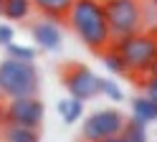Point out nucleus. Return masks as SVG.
Returning <instances> with one entry per match:
<instances>
[{"label": "nucleus", "mask_w": 157, "mask_h": 142, "mask_svg": "<svg viewBox=\"0 0 157 142\" xmlns=\"http://www.w3.org/2000/svg\"><path fill=\"white\" fill-rule=\"evenodd\" d=\"M3 5H5V0H0V15H3Z\"/></svg>", "instance_id": "412c9836"}, {"label": "nucleus", "mask_w": 157, "mask_h": 142, "mask_svg": "<svg viewBox=\"0 0 157 142\" xmlns=\"http://www.w3.org/2000/svg\"><path fill=\"white\" fill-rule=\"evenodd\" d=\"M106 26L112 33V43L122 36L137 33L142 26V3L140 0H106L104 3Z\"/></svg>", "instance_id": "20e7f679"}, {"label": "nucleus", "mask_w": 157, "mask_h": 142, "mask_svg": "<svg viewBox=\"0 0 157 142\" xmlns=\"http://www.w3.org/2000/svg\"><path fill=\"white\" fill-rule=\"evenodd\" d=\"M66 18H68V26L74 28V33L78 36V41L89 51L101 56L112 46V33L106 26L104 5L99 0H74Z\"/></svg>", "instance_id": "f257e3e1"}, {"label": "nucleus", "mask_w": 157, "mask_h": 142, "mask_svg": "<svg viewBox=\"0 0 157 142\" xmlns=\"http://www.w3.org/2000/svg\"><path fill=\"white\" fill-rule=\"evenodd\" d=\"M142 86H144V97H150V99L157 101V74L150 76V81H144Z\"/></svg>", "instance_id": "a211bd4d"}, {"label": "nucleus", "mask_w": 157, "mask_h": 142, "mask_svg": "<svg viewBox=\"0 0 157 142\" xmlns=\"http://www.w3.org/2000/svg\"><path fill=\"white\" fill-rule=\"evenodd\" d=\"M101 142H124V140H122V135H114V137H106V140H101Z\"/></svg>", "instance_id": "aec40b11"}, {"label": "nucleus", "mask_w": 157, "mask_h": 142, "mask_svg": "<svg viewBox=\"0 0 157 142\" xmlns=\"http://www.w3.org/2000/svg\"><path fill=\"white\" fill-rule=\"evenodd\" d=\"M43 104L36 94L33 97H15L5 107V124H23V127H41Z\"/></svg>", "instance_id": "0eeeda50"}, {"label": "nucleus", "mask_w": 157, "mask_h": 142, "mask_svg": "<svg viewBox=\"0 0 157 142\" xmlns=\"http://www.w3.org/2000/svg\"><path fill=\"white\" fill-rule=\"evenodd\" d=\"M0 86L8 99L38 94V71L33 61H18L13 56H5L0 61Z\"/></svg>", "instance_id": "7ed1b4c3"}, {"label": "nucleus", "mask_w": 157, "mask_h": 142, "mask_svg": "<svg viewBox=\"0 0 157 142\" xmlns=\"http://www.w3.org/2000/svg\"><path fill=\"white\" fill-rule=\"evenodd\" d=\"M5 48H8V56H13L18 61H36V48H31V46H18L10 41Z\"/></svg>", "instance_id": "dca6fc26"}, {"label": "nucleus", "mask_w": 157, "mask_h": 142, "mask_svg": "<svg viewBox=\"0 0 157 142\" xmlns=\"http://www.w3.org/2000/svg\"><path fill=\"white\" fill-rule=\"evenodd\" d=\"M101 91H104L109 99H114V101H119V99H122V89L117 86L114 81H104V79H101Z\"/></svg>", "instance_id": "f3484780"}, {"label": "nucleus", "mask_w": 157, "mask_h": 142, "mask_svg": "<svg viewBox=\"0 0 157 142\" xmlns=\"http://www.w3.org/2000/svg\"><path fill=\"white\" fill-rule=\"evenodd\" d=\"M101 58H104V66L109 69L112 74H129V66H127V61L122 58V53H119L114 46H109V51H104Z\"/></svg>", "instance_id": "4468645a"}, {"label": "nucleus", "mask_w": 157, "mask_h": 142, "mask_svg": "<svg viewBox=\"0 0 157 142\" xmlns=\"http://www.w3.org/2000/svg\"><path fill=\"white\" fill-rule=\"evenodd\" d=\"M132 117L140 119L142 124L157 122V101L150 99V97H137V99H132Z\"/></svg>", "instance_id": "9b49d317"}, {"label": "nucleus", "mask_w": 157, "mask_h": 142, "mask_svg": "<svg viewBox=\"0 0 157 142\" xmlns=\"http://www.w3.org/2000/svg\"><path fill=\"white\" fill-rule=\"evenodd\" d=\"M58 114H61V119L66 122V124H74V122L81 119L84 114V104H81V99H63V101H58Z\"/></svg>", "instance_id": "f8f14e48"}, {"label": "nucleus", "mask_w": 157, "mask_h": 142, "mask_svg": "<svg viewBox=\"0 0 157 142\" xmlns=\"http://www.w3.org/2000/svg\"><path fill=\"white\" fill-rule=\"evenodd\" d=\"M152 5H155V8H157V0H152Z\"/></svg>", "instance_id": "5701e85b"}, {"label": "nucleus", "mask_w": 157, "mask_h": 142, "mask_svg": "<svg viewBox=\"0 0 157 142\" xmlns=\"http://www.w3.org/2000/svg\"><path fill=\"white\" fill-rule=\"evenodd\" d=\"M31 10H33L31 0H5L3 18H8V20H23V18H28Z\"/></svg>", "instance_id": "ddd939ff"}, {"label": "nucleus", "mask_w": 157, "mask_h": 142, "mask_svg": "<svg viewBox=\"0 0 157 142\" xmlns=\"http://www.w3.org/2000/svg\"><path fill=\"white\" fill-rule=\"evenodd\" d=\"M124 114L117 109H101V112H94L89 114V119L84 122L81 127V137L86 142H101L106 137H114V135H122L124 129Z\"/></svg>", "instance_id": "423d86ee"}, {"label": "nucleus", "mask_w": 157, "mask_h": 142, "mask_svg": "<svg viewBox=\"0 0 157 142\" xmlns=\"http://www.w3.org/2000/svg\"><path fill=\"white\" fill-rule=\"evenodd\" d=\"M33 41H38V46L46 51H58L61 48V28H58L53 20H38L31 26Z\"/></svg>", "instance_id": "6e6552de"}, {"label": "nucleus", "mask_w": 157, "mask_h": 142, "mask_svg": "<svg viewBox=\"0 0 157 142\" xmlns=\"http://www.w3.org/2000/svg\"><path fill=\"white\" fill-rule=\"evenodd\" d=\"M147 124H142L140 119H129L124 122V129H122V140L124 142H147V132H144Z\"/></svg>", "instance_id": "2eb2a0df"}, {"label": "nucleus", "mask_w": 157, "mask_h": 142, "mask_svg": "<svg viewBox=\"0 0 157 142\" xmlns=\"http://www.w3.org/2000/svg\"><path fill=\"white\" fill-rule=\"evenodd\" d=\"M58 74H61V84L66 86V91L81 101L101 94V79L84 64H63Z\"/></svg>", "instance_id": "39448f33"}, {"label": "nucleus", "mask_w": 157, "mask_h": 142, "mask_svg": "<svg viewBox=\"0 0 157 142\" xmlns=\"http://www.w3.org/2000/svg\"><path fill=\"white\" fill-rule=\"evenodd\" d=\"M122 53L134 76H155L157 74V36L155 33H129L112 43Z\"/></svg>", "instance_id": "f03ea898"}, {"label": "nucleus", "mask_w": 157, "mask_h": 142, "mask_svg": "<svg viewBox=\"0 0 157 142\" xmlns=\"http://www.w3.org/2000/svg\"><path fill=\"white\" fill-rule=\"evenodd\" d=\"M33 8L38 10V13H43L46 18L51 20H63L68 15V10H71L74 0H31Z\"/></svg>", "instance_id": "1a4fd4ad"}, {"label": "nucleus", "mask_w": 157, "mask_h": 142, "mask_svg": "<svg viewBox=\"0 0 157 142\" xmlns=\"http://www.w3.org/2000/svg\"><path fill=\"white\" fill-rule=\"evenodd\" d=\"M13 28L10 26H0V46H8V43H10V41H13Z\"/></svg>", "instance_id": "6ab92c4d"}, {"label": "nucleus", "mask_w": 157, "mask_h": 142, "mask_svg": "<svg viewBox=\"0 0 157 142\" xmlns=\"http://www.w3.org/2000/svg\"><path fill=\"white\" fill-rule=\"evenodd\" d=\"M3 97H5V94H3V86H0V99H3Z\"/></svg>", "instance_id": "4be33fe9"}, {"label": "nucleus", "mask_w": 157, "mask_h": 142, "mask_svg": "<svg viewBox=\"0 0 157 142\" xmlns=\"http://www.w3.org/2000/svg\"><path fill=\"white\" fill-rule=\"evenodd\" d=\"M0 140L3 142H41L36 127H23V124H3L0 132Z\"/></svg>", "instance_id": "9d476101"}]
</instances>
